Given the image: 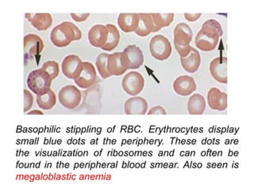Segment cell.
<instances>
[{
  "instance_id": "cell-1",
  "label": "cell",
  "mask_w": 254,
  "mask_h": 190,
  "mask_svg": "<svg viewBox=\"0 0 254 190\" xmlns=\"http://www.w3.org/2000/svg\"><path fill=\"white\" fill-rule=\"evenodd\" d=\"M222 35L223 30L221 24L216 20H207L202 24L201 30L198 32L194 44L201 51H214L218 46Z\"/></svg>"
},
{
  "instance_id": "cell-2",
  "label": "cell",
  "mask_w": 254,
  "mask_h": 190,
  "mask_svg": "<svg viewBox=\"0 0 254 190\" xmlns=\"http://www.w3.org/2000/svg\"><path fill=\"white\" fill-rule=\"evenodd\" d=\"M81 38V31L71 22L59 24L53 29L50 34L52 43L58 48L67 47L73 41H79Z\"/></svg>"
},
{
  "instance_id": "cell-3",
  "label": "cell",
  "mask_w": 254,
  "mask_h": 190,
  "mask_svg": "<svg viewBox=\"0 0 254 190\" xmlns=\"http://www.w3.org/2000/svg\"><path fill=\"white\" fill-rule=\"evenodd\" d=\"M192 37V30L188 24L181 22L175 27L174 46L181 57H186L191 51L190 44Z\"/></svg>"
},
{
  "instance_id": "cell-4",
  "label": "cell",
  "mask_w": 254,
  "mask_h": 190,
  "mask_svg": "<svg viewBox=\"0 0 254 190\" xmlns=\"http://www.w3.org/2000/svg\"><path fill=\"white\" fill-rule=\"evenodd\" d=\"M53 79L46 71L41 69L32 71L27 78V86L29 89L35 94L39 95L46 93L51 88Z\"/></svg>"
},
{
  "instance_id": "cell-5",
  "label": "cell",
  "mask_w": 254,
  "mask_h": 190,
  "mask_svg": "<svg viewBox=\"0 0 254 190\" xmlns=\"http://www.w3.org/2000/svg\"><path fill=\"white\" fill-rule=\"evenodd\" d=\"M149 51L155 59L164 61L169 59L172 54V45L169 40L163 35H156L150 40Z\"/></svg>"
},
{
  "instance_id": "cell-6",
  "label": "cell",
  "mask_w": 254,
  "mask_h": 190,
  "mask_svg": "<svg viewBox=\"0 0 254 190\" xmlns=\"http://www.w3.org/2000/svg\"><path fill=\"white\" fill-rule=\"evenodd\" d=\"M58 100L64 108L74 109L81 102V91L73 85H67L61 89L58 94Z\"/></svg>"
},
{
  "instance_id": "cell-7",
  "label": "cell",
  "mask_w": 254,
  "mask_h": 190,
  "mask_svg": "<svg viewBox=\"0 0 254 190\" xmlns=\"http://www.w3.org/2000/svg\"><path fill=\"white\" fill-rule=\"evenodd\" d=\"M122 87L126 93L131 96H136L144 89L145 79L137 71H130L123 78Z\"/></svg>"
},
{
  "instance_id": "cell-8",
  "label": "cell",
  "mask_w": 254,
  "mask_h": 190,
  "mask_svg": "<svg viewBox=\"0 0 254 190\" xmlns=\"http://www.w3.org/2000/svg\"><path fill=\"white\" fill-rule=\"evenodd\" d=\"M129 69V60L125 52L111 54L107 59V70L111 75L119 76Z\"/></svg>"
},
{
  "instance_id": "cell-9",
  "label": "cell",
  "mask_w": 254,
  "mask_h": 190,
  "mask_svg": "<svg viewBox=\"0 0 254 190\" xmlns=\"http://www.w3.org/2000/svg\"><path fill=\"white\" fill-rule=\"evenodd\" d=\"M83 69V62L76 55H68L63 59L62 70L64 75L67 79H77Z\"/></svg>"
},
{
  "instance_id": "cell-10",
  "label": "cell",
  "mask_w": 254,
  "mask_h": 190,
  "mask_svg": "<svg viewBox=\"0 0 254 190\" xmlns=\"http://www.w3.org/2000/svg\"><path fill=\"white\" fill-rule=\"evenodd\" d=\"M97 79V74L95 67L90 62H83V69L77 79H75V84L82 89H88L95 84Z\"/></svg>"
},
{
  "instance_id": "cell-11",
  "label": "cell",
  "mask_w": 254,
  "mask_h": 190,
  "mask_svg": "<svg viewBox=\"0 0 254 190\" xmlns=\"http://www.w3.org/2000/svg\"><path fill=\"white\" fill-rule=\"evenodd\" d=\"M43 41L40 36L37 34H30L24 37V52L26 56H34L42 53L43 51Z\"/></svg>"
},
{
  "instance_id": "cell-12",
  "label": "cell",
  "mask_w": 254,
  "mask_h": 190,
  "mask_svg": "<svg viewBox=\"0 0 254 190\" xmlns=\"http://www.w3.org/2000/svg\"><path fill=\"white\" fill-rule=\"evenodd\" d=\"M173 89L177 95L189 96L196 91V83L194 78L189 75H181L173 83Z\"/></svg>"
},
{
  "instance_id": "cell-13",
  "label": "cell",
  "mask_w": 254,
  "mask_h": 190,
  "mask_svg": "<svg viewBox=\"0 0 254 190\" xmlns=\"http://www.w3.org/2000/svg\"><path fill=\"white\" fill-rule=\"evenodd\" d=\"M211 76L218 83H227V58L216 57L210 63Z\"/></svg>"
},
{
  "instance_id": "cell-14",
  "label": "cell",
  "mask_w": 254,
  "mask_h": 190,
  "mask_svg": "<svg viewBox=\"0 0 254 190\" xmlns=\"http://www.w3.org/2000/svg\"><path fill=\"white\" fill-rule=\"evenodd\" d=\"M207 102L213 110H226L227 108V95L217 87H213L207 93Z\"/></svg>"
},
{
  "instance_id": "cell-15",
  "label": "cell",
  "mask_w": 254,
  "mask_h": 190,
  "mask_svg": "<svg viewBox=\"0 0 254 190\" xmlns=\"http://www.w3.org/2000/svg\"><path fill=\"white\" fill-rule=\"evenodd\" d=\"M107 37H108V30L107 27L100 24L92 26L87 34L90 44L95 48H102L105 46Z\"/></svg>"
},
{
  "instance_id": "cell-16",
  "label": "cell",
  "mask_w": 254,
  "mask_h": 190,
  "mask_svg": "<svg viewBox=\"0 0 254 190\" xmlns=\"http://www.w3.org/2000/svg\"><path fill=\"white\" fill-rule=\"evenodd\" d=\"M124 109L127 115H145L148 110V102L144 97H130L126 101Z\"/></svg>"
},
{
  "instance_id": "cell-17",
  "label": "cell",
  "mask_w": 254,
  "mask_h": 190,
  "mask_svg": "<svg viewBox=\"0 0 254 190\" xmlns=\"http://www.w3.org/2000/svg\"><path fill=\"white\" fill-rule=\"evenodd\" d=\"M25 17L31 23L32 26L38 31L47 30L53 24V17L51 14H26Z\"/></svg>"
},
{
  "instance_id": "cell-18",
  "label": "cell",
  "mask_w": 254,
  "mask_h": 190,
  "mask_svg": "<svg viewBox=\"0 0 254 190\" xmlns=\"http://www.w3.org/2000/svg\"><path fill=\"white\" fill-rule=\"evenodd\" d=\"M183 68L189 73H194L198 71L201 64V55L197 49L192 48L191 51L186 57H181Z\"/></svg>"
},
{
  "instance_id": "cell-19",
  "label": "cell",
  "mask_w": 254,
  "mask_h": 190,
  "mask_svg": "<svg viewBox=\"0 0 254 190\" xmlns=\"http://www.w3.org/2000/svg\"><path fill=\"white\" fill-rule=\"evenodd\" d=\"M123 52L127 54L129 60V69H138L144 63V55L140 48L135 45H130L126 48Z\"/></svg>"
},
{
  "instance_id": "cell-20",
  "label": "cell",
  "mask_w": 254,
  "mask_h": 190,
  "mask_svg": "<svg viewBox=\"0 0 254 190\" xmlns=\"http://www.w3.org/2000/svg\"><path fill=\"white\" fill-rule=\"evenodd\" d=\"M138 14H120L118 18V24L125 33H132L137 30L138 26Z\"/></svg>"
},
{
  "instance_id": "cell-21",
  "label": "cell",
  "mask_w": 254,
  "mask_h": 190,
  "mask_svg": "<svg viewBox=\"0 0 254 190\" xmlns=\"http://www.w3.org/2000/svg\"><path fill=\"white\" fill-rule=\"evenodd\" d=\"M139 22L135 34L140 37H146L153 33L154 22L151 14H138Z\"/></svg>"
},
{
  "instance_id": "cell-22",
  "label": "cell",
  "mask_w": 254,
  "mask_h": 190,
  "mask_svg": "<svg viewBox=\"0 0 254 190\" xmlns=\"http://www.w3.org/2000/svg\"><path fill=\"white\" fill-rule=\"evenodd\" d=\"M188 110L190 115H202L206 110V101L202 95L194 94L189 97Z\"/></svg>"
},
{
  "instance_id": "cell-23",
  "label": "cell",
  "mask_w": 254,
  "mask_h": 190,
  "mask_svg": "<svg viewBox=\"0 0 254 190\" xmlns=\"http://www.w3.org/2000/svg\"><path fill=\"white\" fill-rule=\"evenodd\" d=\"M106 27L108 30V37H107V43L101 48L104 51H113L119 46L121 36L117 27L113 24H107L106 25Z\"/></svg>"
},
{
  "instance_id": "cell-24",
  "label": "cell",
  "mask_w": 254,
  "mask_h": 190,
  "mask_svg": "<svg viewBox=\"0 0 254 190\" xmlns=\"http://www.w3.org/2000/svg\"><path fill=\"white\" fill-rule=\"evenodd\" d=\"M36 101L39 108L45 110H50L57 104V96L51 89L42 95H37Z\"/></svg>"
},
{
  "instance_id": "cell-25",
  "label": "cell",
  "mask_w": 254,
  "mask_h": 190,
  "mask_svg": "<svg viewBox=\"0 0 254 190\" xmlns=\"http://www.w3.org/2000/svg\"><path fill=\"white\" fill-rule=\"evenodd\" d=\"M154 22V32L161 30L162 28L168 27L174 20V14H151Z\"/></svg>"
},
{
  "instance_id": "cell-26",
  "label": "cell",
  "mask_w": 254,
  "mask_h": 190,
  "mask_svg": "<svg viewBox=\"0 0 254 190\" xmlns=\"http://www.w3.org/2000/svg\"><path fill=\"white\" fill-rule=\"evenodd\" d=\"M109 55V54L103 52V53L99 54L96 59L95 64H96L98 71H99L102 79H107L111 76L109 71L107 70V59H108Z\"/></svg>"
},
{
  "instance_id": "cell-27",
  "label": "cell",
  "mask_w": 254,
  "mask_h": 190,
  "mask_svg": "<svg viewBox=\"0 0 254 190\" xmlns=\"http://www.w3.org/2000/svg\"><path fill=\"white\" fill-rule=\"evenodd\" d=\"M42 69L44 71H46L48 75H50L53 80L58 78L60 73L59 64L58 62L54 60H49V61L45 62L42 65Z\"/></svg>"
},
{
  "instance_id": "cell-28",
  "label": "cell",
  "mask_w": 254,
  "mask_h": 190,
  "mask_svg": "<svg viewBox=\"0 0 254 190\" xmlns=\"http://www.w3.org/2000/svg\"><path fill=\"white\" fill-rule=\"evenodd\" d=\"M34 105V97L31 92L28 90H24V113L28 112Z\"/></svg>"
},
{
  "instance_id": "cell-29",
  "label": "cell",
  "mask_w": 254,
  "mask_h": 190,
  "mask_svg": "<svg viewBox=\"0 0 254 190\" xmlns=\"http://www.w3.org/2000/svg\"><path fill=\"white\" fill-rule=\"evenodd\" d=\"M148 114L165 115L166 114V111H165V109H164L162 106H161V105H157V106H155L153 107V108H152V109L148 112Z\"/></svg>"
},
{
  "instance_id": "cell-30",
  "label": "cell",
  "mask_w": 254,
  "mask_h": 190,
  "mask_svg": "<svg viewBox=\"0 0 254 190\" xmlns=\"http://www.w3.org/2000/svg\"><path fill=\"white\" fill-rule=\"evenodd\" d=\"M90 14H71V17L75 22H84L89 17Z\"/></svg>"
},
{
  "instance_id": "cell-31",
  "label": "cell",
  "mask_w": 254,
  "mask_h": 190,
  "mask_svg": "<svg viewBox=\"0 0 254 190\" xmlns=\"http://www.w3.org/2000/svg\"><path fill=\"white\" fill-rule=\"evenodd\" d=\"M202 14L198 13V14H185V18H186L187 21L189 22H196L197 20L200 18Z\"/></svg>"
},
{
  "instance_id": "cell-32",
  "label": "cell",
  "mask_w": 254,
  "mask_h": 190,
  "mask_svg": "<svg viewBox=\"0 0 254 190\" xmlns=\"http://www.w3.org/2000/svg\"><path fill=\"white\" fill-rule=\"evenodd\" d=\"M32 114L43 115V113H42V111H40V110L30 111V112H29V113H28V115H32Z\"/></svg>"
}]
</instances>
